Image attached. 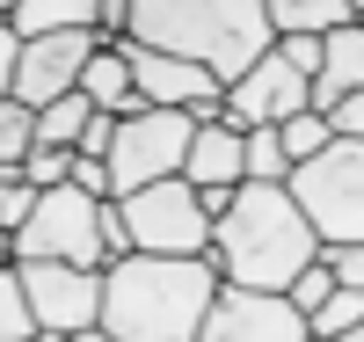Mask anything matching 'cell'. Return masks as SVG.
<instances>
[{
  "mask_svg": "<svg viewBox=\"0 0 364 342\" xmlns=\"http://www.w3.org/2000/svg\"><path fill=\"white\" fill-rule=\"evenodd\" d=\"M284 190L299 197V211L314 219L321 240H364V139H328L321 153L291 161Z\"/></svg>",
  "mask_w": 364,
  "mask_h": 342,
  "instance_id": "4",
  "label": "cell"
},
{
  "mask_svg": "<svg viewBox=\"0 0 364 342\" xmlns=\"http://www.w3.org/2000/svg\"><path fill=\"white\" fill-rule=\"evenodd\" d=\"M66 182H80L87 197H117V182H109V161L102 153H73V175Z\"/></svg>",
  "mask_w": 364,
  "mask_h": 342,
  "instance_id": "25",
  "label": "cell"
},
{
  "mask_svg": "<svg viewBox=\"0 0 364 342\" xmlns=\"http://www.w3.org/2000/svg\"><path fill=\"white\" fill-rule=\"evenodd\" d=\"M306 102H314V80L299 73L277 44H269L248 73H233V80H226V117L240 124V132H248V124H277V117L306 109Z\"/></svg>",
  "mask_w": 364,
  "mask_h": 342,
  "instance_id": "11",
  "label": "cell"
},
{
  "mask_svg": "<svg viewBox=\"0 0 364 342\" xmlns=\"http://www.w3.org/2000/svg\"><path fill=\"white\" fill-rule=\"evenodd\" d=\"M117 204H124L132 247H154V255H204L211 247V211L197 204L190 175H154L139 190H124Z\"/></svg>",
  "mask_w": 364,
  "mask_h": 342,
  "instance_id": "7",
  "label": "cell"
},
{
  "mask_svg": "<svg viewBox=\"0 0 364 342\" xmlns=\"http://www.w3.org/2000/svg\"><path fill=\"white\" fill-rule=\"evenodd\" d=\"M15 262L22 255H58V262H109L102 247V197H87L80 182H51V190H37V211L8 233Z\"/></svg>",
  "mask_w": 364,
  "mask_h": 342,
  "instance_id": "6",
  "label": "cell"
},
{
  "mask_svg": "<svg viewBox=\"0 0 364 342\" xmlns=\"http://www.w3.org/2000/svg\"><path fill=\"white\" fill-rule=\"evenodd\" d=\"M328 292H336V269H328L321 255H314V262H306V269H299V277H291V284H284V299L299 306V314H306V328H314V306H321Z\"/></svg>",
  "mask_w": 364,
  "mask_h": 342,
  "instance_id": "22",
  "label": "cell"
},
{
  "mask_svg": "<svg viewBox=\"0 0 364 342\" xmlns=\"http://www.w3.org/2000/svg\"><path fill=\"white\" fill-rule=\"evenodd\" d=\"M219 292V262L204 255H132L102 262V335L117 342H197L204 335V306Z\"/></svg>",
  "mask_w": 364,
  "mask_h": 342,
  "instance_id": "1",
  "label": "cell"
},
{
  "mask_svg": "<svg viewBox=\"0 0 364 342\" xmlns=\"http://www.w3.org/2000/svg\"><path fill=\"white\" fill-rule=\"evenodd\" d=\"M109 139H117V109H95V117H87V132H80V146H73V153H102V161H109Z\"/></svg>",
  "mask_w": 364,
  "mask_h": 342,
  "instance_id": "26",
  "label": "cell"
},
{
  "mask_svg": "<svg viewBox=\"0 0 364 342\" xmlns=\"http://www.w3.org/2000/svg\"><path fill=\"white\" fill-rule=\"evenodd\" d=\"M80 87H87V102L95 109H117V117H132V109H146V95H139V80H132V58H124V44H95L87 51V66H80Z\"/></svg>",
  "mask_w": 364,
  "mask_h": 342,
  "instance_id": "13",
  "label": "cell"
},
{
  "mask_svg": "<svg viewBox=\"0 0 364 342\" xmlns=\"http://www.w3.org/2000/svg\"><path fill=\"white\" fill-rule=\"evenodd\" d=\"M306 314L284 299V292H262V284H233L219 277V292L204 306V342H306Z\"/></svg>",
  "mask_w": 364,
  "mask_h": 342,
  "instance_id": "9",
  "label": "cell"
},
{
  "mask_svg": "<svg viewBox=\"0 0 364 342\" xmlns=\"http://www.w3.org/2000/svg\"><path fill=\"white\" fill-rule=\"evenodd\" d=\"M102 15V0H15L8 22H15V37H37V29H95Z\"/></svg>",
  "mask_w": 364,
  "mask_h": 342,
  "instance_id": "14",
  "label": "cell"
},
{
  "mask_svg": "<svg viewBox=\"0 0 364 342\" xmlns=\"http://www.w3.org/2000/svg\"><path fill=\"white\" fill-rule=\"evenodd\" d=\"M321 262L336 269V284H364V240H321Z\"/></svg>",
  "mask_w": 364,
  "mask_h": 342,
  "instance_id": "24",
  "label": "cell"
},
{
  "mask_svg": "<svg viewBox=\"0 0 364 342\" xmlns=\"http://www.w3.org/2000/svg\"><path fill=\"white\" fill-rule=\"evenodd\" d=\"M328 124H336L343 139H364V87H350V95H343L336 109H328Z\"/></svg>",
  "mask_w": 364,
  "mask_h": 342,
  "instance_id": "27",
  "label": "cell"
},
{
  "mask_svg": "<svg viewBox=\"0 0 364 342\" xmlns=\"http://www.w3.org/2000/svg\"><path fill=\"white\" fill-rule=\"evenodd\" d=\"M0 240H8V233H0Z\"/></svg>",
  "mask_w": 364,
  "mask_h": 342,
  "instance_id": "31",
  "label": "cell"
},
{
  "mask_svg": "<svg viewBox=\"0 0 364 342\" xmlns=\"http://www.w3.org/2000/svg\"><path fill=\"white\" fill-rule=\"evenodd\" d=\"M190 132H197V117L175 109V102H146L132 117H117V139H109V182H117V197L139 190V182H154V175H182Z\"/></svg>",
  "mask_w": 364,
  "mask_h": 342,
  "instance_id": "8",
  "label": "cell"
},
{
  "mask_svg": "<svg viewBox=\"0 0 364 342\" xmlns=\"http://www.w3.org/2000/svg\"><path fill=\"white\" fill-rule=\"evenodd\" d=\"M37 335V314H29V292H22V269L0 262V342H22Z\"/></svg>",
  "mask_w": 364,
  "mask_h": 342,
  "instance_id": "18",
  "label": "cell"
},
{
  "mask_svg": "<svg viewBox=\"0 0 364 342\" xmlns=\"http://www.w3.org/2000/svg\"><path fill=\"white\" fill-rule=\"evenodd\" d=\"M350 87H364V22H336L321 37V66H314V109H336Z\"/></svg>",
  "mask_w": 364,
  "mask_h": 342,
  "instance_id": "12",
  "label": "cell"
},
{
  "mask_svg": "<svg viewBox=\"0 0 364 342\" xmlns=\"http://www.w3.org/2000/svg\"><path fill=\"white\" fill-rule=\"evenodd\" d=\"M15 51H22V37H15V22L0 15V95L15 87Z\"/></svg>",
  "mask_w": 364,
  "mask_h": 342,
  "instance_id": "28",
  "label": "cell"
},
{
  "mask_svg": "<svg viewBox=\"0 0 364 342\" xmlns=\"http://www.w3.org/2000/svg\"><path fill=\"white\" fill-rule=\"evenodd\" d=\"M124 37L182 51L219 80H233L277 44V29H269V0H132Z\"/></svg>",
  "mask_w": 364,
  "mask_h": 342,
  "instance_id": "3",
  "label": "cell"
},
{
  "mask_svg": "<svg viewBox=\"0 0 364 342\" xmlns=\"http://www.w3.org/2000/svg\"><path fill=\"white\" fill-rule=\"evenodd\" d=\"M102 37L95 29H37V37H22L15 51V87L8 95H22L29 109L51 102V95H66V87H80V66H87V51H95Z\"/></svg>",
  "mask_w": 364,
  "mask_h": 342,
  "instance_id": "10",
  "label": "cell"
},
{
  "mask_svg": "<svg viewBox=\"0 0 364 342\" xmlns=\"http://www.w3.org/2000/svg\"><path fill=\"white\" fill-rule=\"evenodd\" d=\"M336 22H350V0H269V29H336Z\"/></svg>",
  "mask_w": 364,
  "mask_h": 342,
  "instance_id": "17",
  "label": "cell"
},
{
  "mask_svg": "<svg viewBox=\"0 0 364 342\" xmlns=\"http://www.w3.org/2000/svg\"><path fill=\"white\" fill-rule=\"evenodd\" d=\"M357 321H364V284H336L314 306V335H350Z\"/></svg>",
  "mask_w": 364,
  "mask_h": 342,
  "instance_id": "21",
  "label": "cell"
},
{
  "mask_svg": "<svg viewBox=\"0 0 364 342\" xmlns=\"http://www.w3.org/2000/svg\"><path fill=\"white\" fill-rule=\"evenodd\" d=\"M277 132H284V153L291 161H306V153H321L328 139H336V124H328V109H291V117H277Z\"/></svg>",
  "mask_w": 364,
  "mask_h": 342,
  "instance_id": "19",
  "label": "cell"
},
{
  "mask_svg": "<svg viewBox=\"0 0 364 342\" xmlns=\"http://www.w3.org/2000/svg\"><path fill=\"white\" fill-rule=\"evenodd\" d=\"M37 146V109H29L22 95H0V161L22 168V153Z\"/></svg>",
  "mask_w": 364,
  "mask_h": 342,
  "instance_id": "20",
  "label": "cell"
},
{
  "mask_svg": "<svg viewBox=\"0 0 364 342\" xmlns=\"http://www.w3.org/2000/svg\"><path fill=\"white\" fill-rule=\"evenodd\" d=\"M350 15H357V22H364V0H350Z\"/></svg>",
  "mask_w": 364,
  "mask_h": 342,
  "instance_id": "29",
  "label": "cell"
},
{
  "mask_svg": "<svg viewBox=\"0 0 364 342\" xmlns=\"http://www.w3.org/2000/svg\"><path fill=\"white\" fill-rule=\"evenodd\" d=\"M15 269H22L29 314H37V335H58V342H95L102 335V269L95 262L22 255Z\"/></svg>",
  "mask_w": 364,
  "mask_h": 342,
  "instance_id": "5",
  "label": "cell"
},
{
  "mask_svg": "<svg viewBox=\"0 0 364 342\" xmlns=\"http://www.w3.org/2000/svg\"><path fill=\"white\" fill-rule=\"evenodd\" d=\"M22 175L37 182V190L66 182V175H73V146H29V153H22Z\"/></svg>",
  "mask_w": 364,
  "mask_h": 342,
  "instance_id": "23",
  "label": "cell"
},
{
  "mask_svg": "<svg viewBox=\"0 0 364 342\" xmlns=\"http://www.w3.org/2000/svg\"><path fill=\"white\" fill-rule=\"evenodd\" d=\"M240 182H284L291 175V153H284V132L277 124H248V132H240Z\"/></svg>",
  "mask_w": 364,
  "mask_h": 342,
  "instance_id": "16",
  "label": "cell"
},
{
  "mask_svg": "<svg viewBox=\"0 0 364 342\" xmlns=\"http://www.w3.org/2000/svg\"><path fill=\"white\" fill-rule=\"evenodd\" d=\"M87 117H95V102H87V87H66V95L37 102V146H80Z\"/></svg>",
  "mask_w": 364,
  "mask_h": 342,
  "instance_id": "15",
  "label": "cell"
},
{
  "mask_svg": "<svg viewBox=\"0 0 364 342\" xmlns=\"http://www.w3.org/2000/svg\"><path fill=\"white\" fill-rule=\"evenodd\" d=\"M314 255H321V233H314V219L299 211V197L284 182H240L233 204L211 219V262L233 284L284 292Z\"/></svg>",
  "mask_w": 364,
  "mask_h": 342,
  "instance_id": "2",
  "label": "cell"
},
{
  "mask_svg": "<svg viewBox=\"0 0 364 342\" xmlns=\"http://www.w3.org/2000/svg\"><path fill=\"white\" fill-rule=\"evenodd\" d=\"M8 8H15V0H0V15H8Z\"/></svg>",
  "mask_w": 364,
  "mask_h": 342,
  "instance_id": "30",
  "label": "cell"
}]
</instances>
